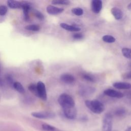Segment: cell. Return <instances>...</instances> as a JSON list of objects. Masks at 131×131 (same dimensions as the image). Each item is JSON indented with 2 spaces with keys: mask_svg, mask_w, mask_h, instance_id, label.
Instances as JSON below:
<instances>
[{
  "mask_svg": "<svg viewBox=\"0 0 131 131\" xmlns=\"http://www.w3.org/2000/svg\"><path fill=\"white\" fill-rule=\"evenodd\" d=\"M82 77L85 80H86L88 81H90V82H94L95 80L94 77L93 76H92V75L89 74H83Z\"/></svg>",
  "mask_w": 131,
  "mask_h": 131,
  "instance_id": "484cf974",
  "label": "cell"
},
{
  "mask_svg": "<svg viewBox=\"0 0 131 131\" xmlns=\"http://www.w3.org/2000/svg\"><path fill=\"white\" fill-rule=\"evenodd\" d=\"M25 29L27 30L32 31H38L40 29V27L37 25H30L25 27Z\"/></svg>",
  "mask_w": 131,
  "mask_h": 131,
  "instance_id": "cb8c5ba5",
  "label": "cell"
},
{
  "mask_svg": "<svg viewBox=\"0 0 131 131\" xmlns=\"http://www.w3.org/2000/svg\"><path fill=\"white\" fill-rule=\"evenodd\" d=\"M126 114V111L125 108L123 107L118 108L115 111V115L118 117H124Z\"/></svg>",
  "mask_w": 131,
  "mask_h": 131,
  "instance_id": "ac0fdd59",
  "label": "cell"
},
{
  "mask_svg": "<svg viewBox=\"0 0 131 131\" xmlns=\"http://www.w3.org/2000/svg\"><path fill=\"white\" fill-rule=\"evenodd\" d=\"M58 102L62 109L75 107V101L73 98L68 94H61L58 98Z\"/></svg>",
  "mask_w": 131,
  "mask_h": 131,
  "instance_id": "7a4b0ae2",
  "label": "cell"
},
{
  "mask_svg": "<svg viewBox=\"0 0 131 131\" xmlns=\"http://www.w3.org/2000/svg\"><path fill=\"white\" fill-rule=\"evenodd\" d=\"M73 38L76 40H79L83 38V35L81 33H75L73 35Z\"/></svg>",
  "mask_w": 131,
  "mask_h": 131,
  "instance_id": "f546056e",
  "label": "cell"
},
{
  "mask_svg": "<svg viewBox=\"0 0 131 131\" xmlns=\"http://www.w3.org/2000/svg\"><path fill=\"white\" fill-rule=\"evenodd\" d=\"M60 80L67 84H71L75 81V77L71 74L64 73L60 76Z\"/></svg>",
  "mask_w": 131,
  "mask_h": 131,
  "instance_id": "8fae6325",
  "label": "cell"
},
{
  "mask_svg": "<svg viewBox=\"0 0 131 131\" xmlns=\"http://www.w3.org/2000/svg\"><path fill=\"white\" fill-rule=\"evenodd\" d=\"M113 118L110 113L105 114L102 119V131H112Z\"/></svg>",
  "mask_w": 131,
  "mask_h": 131,
  "instance_id": "3957f363",
  "label": "cell"
},
{
  "mask_svg": "<svg viewBox=\"0 0 131 131\" xmlns=\"http://www.w3.org/2000/svg\"><path fill=\"white\" fill-rule=\"evenodd\" d=\"M41 127L42 129L46 131H57L58 130L55 127L47 123L42 124Z\"/></svg>",
  "mask_w": 131,
  "mask_h": 131,
  "instance_id": "7402d4cb",
  "label": "cell"
},
{
  "mask_svg": "<svg viewBox=\"0 0 131 131\" xmlns=\"http://www.w3.org/2000/svg\"><path fill=\"white\" fill-rule=\"evenodd\" d=\"M28 89L29 91L33 93L35 96L38 97V91H37V84H35L34 83H31L28 86Z\"/></svg>",
  "mask_w": 131,
  "mask_h": 131,
  "instance_id": "44dd1931",
  "label": "cell"
},
{
  "mask_svg": "<svg viewBox=\"0 0 131 131\" xmlns=\"http://www.w3.org/2000/svg\"><path fill=\"white\" fill-rule=\"evenodd\" d=\"M103 93L105 95L113 98H121L124 96L123 94L121 92L112 89H108L105 90L103 92Z\"/></svg>",
  "mask_w": 131,
  "mask_h": 131,
  "instance_id": "ba28073f",
  "label": "cell"
},
{
  "mask_svg": "<svg viewBox=\"0 0 131 131\" xmlns=\"http://www.w3.org/2000/svg\"><path fill=\"white\" fill-rule=\"evenodd\" d=\"M95 90L92 87H82L79 90V94L82 96H86L94 93Z\"/></svg>",
  "mask_w": 131,
  "mask_h": 131,
  "instance_id": "9a60e30c",
  "label": "cell"
},
{
  "mask_svg": "<svg viewBox=\"0 0 131 131\" xmlns=\"http://www.w3.org/2000/svg\"><path fill=\"white\" fill-rule=\"evenodd\" d=\"M8 8L6 6L2 5L0 6V15L4 16L7 12Z\"/></svg>",
  "mask_w": 131,
  "mask_h": 131,
  "instance_id": "4316f807",
  "label": "cell"
},
{
  "mask_svg": "<svg viewBox=\"0 0 131 131\" xmlns=\"http://www.w3.org/2000/svg\"><path fill=\"white\" fill-rule=\"evenodd\" d=\"M128 67L131 69V62H130V63L128 64Z\"/></svg>",
  "mask_w": 131,
  "mask_h": 131,
  "instance_id": "e575fe53",
  "label": "cell"
},
{
  "mask_svg": "<svg viewBox=\"0 0 131 131\" xmlns=\"http://www.w3.org/2000/svg\"><path fill=\"white\" fill-rule=\"evenodd\" d=\"M60 26L62 29L71 32H78L81 30V29L79 27H75L73 25H70L64 23H61L60 24Z\"/></svg>",
  "mask_w": 131,
  "mask_h": 131,
  "instance_id": "5bb4252c",
  "label": "cell"
},
{
  "mask_svg": "<svg viewBox=\"0 0 131 131\" xmlns=\"http://www.w3.org/2000/svg\"><path fill=\"white\" fill-rule=\"evenodd\" d=\"M3 84V81L1 78H0V87L2 86Z\"/></svg>",
  "mask_w": 131,
  "mask_h": 131,
  "instance_id": "d6a6232c",
  "label": "cell"
},
{
  "mask_svg": "<svg viewBox=\"0 0 131 131\" xmlns=\"http://www.w3.org/2000/svg\"><path fill=\"white\" fill-rule=\"evenodd\" d=\"M85 104L91 112L95 114H101L105 109L104 104L98 100H86L85 101Z\"/></svg>",
  "mask_w": 131,
  "mask_h": 131,
  "instance_id": "6da1fadb",
  "label": "cell"
},
{
  "mask_svg": "<svg viewBox=\"0 0 131 131\" xmlns=\"http://www.w3.org/2000/svg\"><path fill=\"white\" fill-rule=\"evenodd\" d=\"M127 9L129 11H131V3H130L127 6Z\"/></svg>",
  "mask_w": 131,
  "mask_h": 131,
  "instance_id": "1f68e13d",
  "label": "cell"
},
{
  "mask_svg": "<svg viewBox=\"0 0 131 131\" xmlns=\"http://www.w3.org/2000/svg\"><path fill=\"white\" fill-rule=\"evenodd\" d=\"M113 86L117 89L128 90L131 88V84L124 82H116L113 84Z\"/></svg>",
  "mask_w": 131,
  "mask_h": 131,
  "instance_id": "4fadbf2b",
  "label": "cell"
},
{
  "mask_svg": "<svg viewBox=\"0 0 131 131\" xmlns=\"http://www.w3.org/2000/svg\"><path fill=\"white\" fill-rule=\"evenodd\" d=\"M37 88L38 97H39L43 100H46L47 99V95L45 84L41 81H39L37 83Z\"/></svg>",
  "mask_w": 131,
  "mask_h": 131,
  "instance_id": "5b68a950",
  "label": "cell"
},
{
  "mask_svg": "<svg viewBox=\"0 0 131 131\" xmlns=\"http://www.w3.org/2000/svg\"><path fill=\"white\" fill-rule=\"evenodd\" d=\"M102 39L104 42L107 43H113L116 40L115 38L110 35H105L103 36Z\"/></svg>",
  "mask_w": 131,
  "mask_h": 131,
  "instance_id": "d6986e66",
  "label": "cell"
},
{
  "mask_svg": "<svg viewBox=\"0 0 131 131\" xmlns=\"http://www.w3.org/2000/svg\"><path fill=\"white\" fill-rule=\"evenodd\" d=\"M111 12L116 20H120L122 18L123 13L122 11L119 8L117 7H113L111 10Z\"/></svg>",
  "mask_w": 131,
  "mask_h": 131,
  "instance_id": "7c38bea8",
  "label": "cell"
},
{
  "mask_svg": "<svg viewBox=\"0 0 131 131\" xmlns=\"http://www.w3.org/2000/svg\"><path fill=\"white\" fill-rule=\"evenodd\" d=\"M121 51L124 57L127 59H131V49L128 48H122Z\"/></svg>",
  "mask_w": 131,
  "mask_h": 131,
  "instance_id": "ffe728a7",
  "label": "cell"
},
{
  "mask_svg": "<svg viewBox=\"0 0 131 131\" xmlns=\"http://www.w3.org/2000/svg\"><path fill=\"white\" fill-rule=\"evenodd\" d=\"M13 87L19 93L23 94L25 92L24 88L23 87V85L19 82H14L13 85Z\"/></svg>",
  "mask_w": 131,
  "mask_h": 131,
  "instance_id": "e0dca14e",
  "label": "cell"
},
{
  "mask_svg": "<svg viewBox=\"0 0 131 131\" xmlns=\"http://www.w3.org/2000/svg\"><path fill=\"white\" fill-rule=\"evenodd\" d=\"M34 14L35 16L39 19L42 20L44 19V16L38 10H35L34 11Z\"/></svg>",
  "mask_w": 131,
  "mask_h": 131,
  "instance_id": "83f0119b",
  "label": "cell"
},
{
  "mask_svg": "<svg viewBox=\"0 0 131 131\" xmlns=\"http://www.w3.org/2000/svg\"><path fill=\"white\" fill-rule=\"evenodd\" d=\"M31 8V4L27 1L21 2V8L23 10L24 18L25 21H28L29 20V12Z\"/></svg>",
  "mask_w": 131,
  "mask_h": 131,
  "instance_id": "8992f818",
  "label": "cell"
},
{
  "mask_svg": "<svg viewBox=\"0 0 131 131\" xmlns=\"http://www.w3.org/2000/svg\"><path fill=\"white\" fill-rule=\"evenodd\" d=\"M125 131H131V126L128 127V128H127L125 130Z\"/></svg>",
  "mask_w": 131,
  "mask_h": 131,
  "instance_id": "836d02e7",
  "label": "cell"
},
{
  "mask_svg": "<svg viewBox=\"0 0 131 131\" xmlns=\"http://www.w3.org/2000/svg\"><path fill=\"white\" fill-rule=\"evenodd\" d=\"M63 112L64 116L69 119H74L77 116V111L75 107H71L67 108H64Z\"/></svg>",
  "mask_w": 131,
  "mask_h": 131,
  "instance_id": "52a82bcc",
  "label": "cell"
},
{
  "mask_svg": "<svg viewBox=\"0 0 131 131\" xmlns=\"http://www.w3.org/2000/svg\"><path fill=\"white\" fill-rule=\"evenodd\" d=\"M71 11L74 14H75L77 16H81L83 14V9L80 7L74 8L72 9Z\"/></svg>",
  "mask_w": 131,
  "mask_h": 131,
  "instance_id": "d4e9b609",
  "label": "cell"
},
{
  "mask_svg": "<svg viewBox=\"0 0 131 131\" xmlns=\"http://www.w3.org/2000/svg\"><path fill=\"white\" fill-rule=\"evenodd\" d=\"M57 131H60V130H57Z\"/></svg>",
  "mask_w": 131,
  "mask_h": 131,
  "instance_id": "d590c367",
  "label": "cell"
},
{
  "mask_svg": "<svg viewBox=\"0 0 131 131\" xmlns=\"http://www.w3.org/2000/svg\"><path fill=\"white\" fill-rule=\"evenodd\" d=\"M7 5L9 7L12 9L21 8V2L9 0L7 1Z\"/></svg>",
  "mask_w": 131,
  "mask_h": 131,
  "instance_id": "2e32d148",
  "label": "cell"
},
{
  "mask_svg": "<svg viewBox=\"0 0 131 131\" xmlns=\"http://www.w3.org/2000/svg\"><path fill=\"white\" fill-rule=\"evenodd\" d=\"M121 77L125 79H131V71L124 73L122 74Z\"/></svg>",
  "mask_w": 131,
  "mask_h": 131,
  "instance_id": "f1b7e54d",
  "label": "cell"
},
{
  "mask_svg": "<svg viewBox=\"0 0 131 131\" xmlns=\"http://www.w3.org/2000/svg\"><path fill=\"white\" fill-rule=\"evenodd\" d=\"M47 12L51 15H57L62 13L64 11L62 8H59L52 5H49L47 7Z\"/></svg>",
  "mask_w": 131,
  "mask_h": 131,
  "instance_id": "30bf717a",
  "label": "cell"
},
{
  "mask_svg": "<svg viewBox=\"0 0 131 131\" xmlns=\"http://www.w3.org/2000/svg\"><path fill=\"white\" fill-rule=\"evenodd\" d=\"M31 115L36 118L38 119H51L55 116V114L53 112H33Z\"/></svg>",
  "mask_w": 131,
  "mask_h": 131,
  "instance_id": "277c9868",
  "label": "cell"
},
{
  "mask_svg": "<svg viewBox=\"0 0 131 131\" xmlns=\"http://www.w3.org/2000/svg\"><path fill=\"white\" fill-rule=\"evenodd\" d=\"M102 8V2L101 0H93L91 2V8L93 12L98 14Z\"/></svg>",
  "mask_w": 131,
  "mask_h": 131,
  "instance_id": "9c48e42d",
  "label": "cell"
},
{
  "mask_svg": "<svg viewBox=\"0 0 131 131\" xmlns=\"http://www.w3.org/2000/svg\"><path fill=\"white\" fill-rule=\"evenodd\" d=\"M52 4L53 5H68L70 4V2L68 0H53L52 1Z\"/></svg>",
  "mask_w": 131,
  "mask_h": 131,
  "instance_id": "603a6c76",
  "label": "cell"
},
{
  "mask_svg": "<svg viewBox=\"0 0 131 131\" xmlns=\"http://www.w3.org/2000/svg\"><path fill=\"white\" fill-rule=\"evenodd\" d=\"M6 80L8 82V83L10 85H12L14 84V82H13V80L12 78V77L10 75H7L6 76Z\"/></svg>",
  "mask_w": 131,
  "mask_h": 131,
  "instance_id": "4dcf8cb0",
  "label": "cell"
}]
</instances>
